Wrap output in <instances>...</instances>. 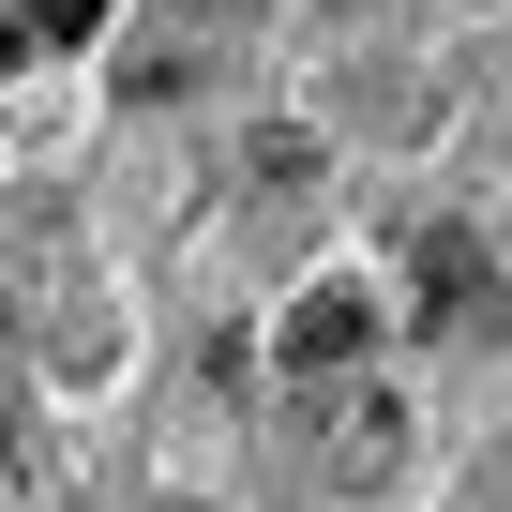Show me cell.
Listing matches in <instances>:
<instances>
[{"instance_id": "cell-1", "label": "cell", "mask_w": 512, "mask_h": 512, "mask_svg": "<svg viewBox=\"0 0 512 512\" xmlns=\"http://www.w3.org/2000/svg\"><path fill=\"white\" fill-rule=\"evenodd\" d=\"M407 392H317V422H302V452L347 482V497H392V467H407Z\"/></svg>"}, {"instance_id": "cell-3", "label": "cell", "mask_w": 512, "mask_h": 512, "mask_svg": "<svg viewBox=\"0 0 512 512\" xmlns=\"http://www.w3.org/2000/svg\"><path fill=\"white\" fill-rule=\"evenodd\" d=\"M181 76H196V61H181V46H121V106H166V91H181Z\"/></svg>"}, {"instance_id": "cell-8", "label": "cell", "mask_w": 512, "mask_h": 512, "mask_svg": "<svg viewBox=\"0 0 512 512\" xmlns=\"http://www.w3.org/2000/svg\"><path fill=\"white\" fill-rule=\"evenodd\" d=\"M482 512H497V497H482Z\"/></svg>"}, {"instance_id": "cell-6", "label": "cell", "mask_w": 512, "mask_h": 512, "mask_svg": "<svg viewBox=\"0 0 512 512\" xmlns=\"http://www.w3.org/2000/svg\"><path fill=\"white\" fill-rule=\"evenodd\" d=\"M16 61H31V16H0V76H16Z\"/></svg>"}, {"instance_id": "cell-7", "label": "cell", "mask_w": 512, "mask_h": 512, "mask_svg": "<svg viewBox=\"0 0 512 512\" xmlns=\"http://www.w3.org/2000/svg\"><path fill=\"white\" fill-rule=\"evenodd\" d=\"M0 347H16V287H0Z\"/></svg>"}, {"instance_id": "cell-2", "label": "cell", "mask_w": 512, "mask_h": 512, "mask_svg": "<svg viewBox=\"0 0 512 512\" xmlns=\"http://www.w3.org/2000/svg\"><path fill=\"white\" fill-rule=\"evenodd\" d=\"M362 347H377V302L362 287H302L287 302V377H347Z\"/></svg>"}, {"instance_id": "cell-5", "label": "cell", "mask_w": 512, "mask_h": 512, "mask_svg": "<svg viewBox=\"0 0 512 512\" xmlns=\"http://www.w3.org/2000/svg\"><path fill=\"white\" fill-rule=\"evenodd\" d=\"M181 31H256V0H166Z\"/></svg>"}, {"instance_id": "cell-4", "label": "cell", "mask_w": 512, "mask_h": 512, "mask_svg": "<svg viewBox=\"0 0 512 512\" xmlns=\"http://www.w3.org/2000/svg\"><path fill=\"white\" fill-rule=\"evenodd\" d=\"M106 31V0H31V46H91Z\"/></svg>"}]
</instances>
